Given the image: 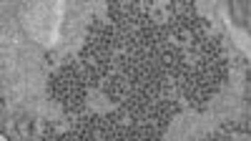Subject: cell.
<instances>
[{
    "mask_svg": "<svg viewBox=\"0 0 251 141\" xmlns=\"http://www.w3.org/2000/svg\"><path fill=\"white\" fill-rule=\"evenodd\" d=\"M86 81L80 76V60H71V63H63L55 73H50L48 78V91H50V98L55 104H60L66 111L71 113H80L83 106H86Z\"/></svg>",
    "mask_w": 251,
    "mask_h": 141,
    "instance_id": "1",
    "label": "cell"
},
{
    "mask_svg": "<svg viewBox=\"0 0 251 141\" xmlns=\"http://www.w3.org/2000/svg\"><path fill=\"white\" fill-rule=\"evenodd\" d=\"M171 84L176 86V91L186 98V104L191 106V109H203L208 101H211L216 93H219V84H214L211 78L206 76V71L203 68H199V66H186V71L176 78V81H171Z\"/></svg>",
    "mask_w": 251,
    "mask_h": 141,
    "instance_id": "2",
    "label": "cell"
},
{
    "mask_svg": "<svg viewBox=\"0 0 251 141\" xmlns=\"http://www.w3.org/2000/svg\"><path fill=\"white\" fill-rule=\"evenodd\" d=\"M156 63L163 68V73L169 76L171 81H176L183 71H186V51L178 46V43H163V46H158V51H156Z\"/></svg>",
    "mask_w": 251,
    "mask_h": 141,
    "instance_id": "3",
    "label": "cell"
},
{
    "mask_svg": "<svg viewBox=\"0 0 251 141\" xmlns=\"http://www.w3.org/2000/svg\"><path fill=\"white\" fill-rule=\"evenodd\" d=\"M178 113H181V104H178V101H174L169 96H161V98H153V104H151L149 116H146V118H149L156 129L166 131Z\"/></svg>",
    "mask_w": 251,
    "mask_h": 141,
    "instance_id": "4",
    "label": "cell"
},
{
    "mask_svg": "<svg viewBox=\"0 0 251 141\" xmlns=\"http://www.w3.org/2000/svg\"><path fill=\"white\" fill-rule=\"evenodd\" d=\"M151 104H153V96H149L141 88H131L128 96L118 104V111L123 116H128V121H143L146 116H149Z\"/></svg>",
    "mask_w": 251,
    "mask_h": 141,
    "instance_id": "5",
    "label": "cell"
},
{
    "mask_svg": "<svg viewBox=\"0 0 251 141\" xmlns=\"http://www.w3.org/2000/svg\"><path fill=\"white\" fill-rule=\"evenodd\" d=\"M221 46L224 40L221 35H199V38H188V48L186 53H194L196 58H219L221 56Z\"/></svg>",
    "mask_w": 251,
    "mask_h": 141,
    "instance_id": "6",
    "label": "cell"
},
{
    "mask_svg": "<svg viewBox=\"0 0 251 141\" xmlns=\"http://www.w3.org/2000/svg\"><path fill=\"white\" fill-rule=\"evenodd\" d=\"M100 91H103V96H106L108 101H113V104H121V101H123L126 96H128V91H131V84H128V78H126L123 73L113 71L111 76H106V78H103Z\"/></svg>",
    "mask_w": 251,
    "mask_h": 141,
    "instance_id": "7",
    "label": "cell"
},
{
    "mask_svg": "<svg viewBox=\"0 0 251 141\" xmlns=\"http://www.w3.org/2000/svg\"><path fill=\"white\" fill-rule=\"evenodd\" d=\"M98 129H100V113L88 111L78 116V121L66 134V139H98Z\"/></svg>",
    "mask_w": 251,
    "mask_h": 141,
    "instance_id": "8",
    "label": "cell"
},
{
    "mask_svg": "<svg viewBox=\"0 0 251 141\" xmlns=\"http://www.w3.org/2000/svg\"><path fill=\"white\" fill-rule=\"evenodd\" d=\"M194 66H199V68H203L206 71V76L214 81V84H226L228 81V68H231V63L224 58V56H219V58H208V60H203V58H199Z\"/></svg>",
    "mask_w": 251,
    "mask_h": 141,
    "instance_id": "9",
    "label": "cell"
},
{
    "mask_svg": "<svg viewBox=\"0 0 251 141\" xmlns=\"http://www.w3.org/2000/svg\"><path fill=\"white\" fill-rule=\"evenodd\" d=\"M123 113L116 109V111H108V113H100V129H98V139H106V141H116L118 134H121V126H123Z\"/></svg>",
    "mask_w": 251,
    "mask_h": 141,
    "instance_id": "10",
    "label": "cell"
},
{
    "mask_svg": "<svg viewBox=\"0 0 251 141\" xmlns=\"http://www.w3.org/2000/svg\"><path fill=\"white\" fill-rule=\"evenodd\" d=\"M80 76H83L88 88H100L103 78H106V73H103L96 63H91V60H80Z\"/></svg>",
    "mask_w": 251,
    "mask_h": 141,
    "instance_id": "11",
    "label": "cell"
}]
</instances>
